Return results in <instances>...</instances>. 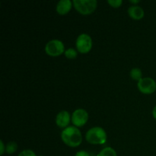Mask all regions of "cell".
Wrapping results in <instances>:
<instances>
[{"label":"cell","instance_id":"cell-10","mask_svg":"<svg viewBox=\"0 0 156 156\" xmlns=\"http://www.w3.org/2000/svg\"><path fill=\"white\" fill-rule=\"evenodd\" d=\"M128 15L134 20H140L144 17L145 12L143 8L139 5H131L128 8Z\"/></svg>","mask_w":156,"mask_h":156},{"label":"cell","instance_id":"cell-7","mask_svg":"<svg viewBox=\"0 0 156 156\" xmlns=\"http://www.w3.org/2000/svg\"><path fill=\"white\" fill-rule=\"evenodd\" d=\"M73 125L76 127L83 126L88 120V114L85 109L78 108L73 111L71 117Z\"/></svg>","mask_w":156,"mask_h":156},{"label":"cell","instance_id":"cell-3","mask_svg":"<svg viewBox=\"0 0 156 156\" xmlns=\"http://www.w3.org/2000/svg\"><path fill=\"white\" fill-rule=\"evenodd\" d=\"M73 2L75 9L84 15L93 13L98 5L96 0H73Z\"/></svg>","mask_w":156,"mask_h":156},{"label":"cell","instance_id":"cell-18","mask_svg":"<svg viewBox=\"0 0 156 156\" xmlns=\"http://www.w3.org/2000/svg\"><path fill=\"white\" fill-rule=\"evenodd\" d=\"M75 156H90V155L88 154V152H86V151L81 150V151H79Z\"/></svg>","mask_w":156,"mask_h":156},{"label":"cell","instance_id":"cell-17","mask_svg":"<svg viewBox=\"0 0 156 156\" xmlns=\"http://www.w3.org/2000/svg\"><path fill=\"white\" fill-rule=\"evenodd\" d=\"M0 148H1V150H0V155H2L4 154V152H5V146L4 143H3L2 140H0Z\"/></svg>","mask_w":156,"mask_h":156},{"label":"cell","instance_id":"cell-16","mask_svg":"<svg viewBox=\"0 0 156 156\" xmlns=\"http://www.w3.org/2000/svg\"><path fill=\"white\" fill-rule=\"evenodd\" d=\"M18 156H37L35 152L30 149H25L21 151Z\"/></svg>","mask_w":156,"mask_h":156},{"label":"cell","instance_id":"cell-20","mask_svg":"<svg viewBox=\"0 0 156 156\" xmlns=\"http://www.w3.org/2000/svg\"><path fill=\"white\" fill-rule=\"evenodd\" d=\"M129 2H130L131 3H133V4H137V3H139V2H140V0H136V1H135V0H134V1H133V0H131V1H129Z\"/></svg>","mask_w":156,"mask_h":156},{"label":"cell","instance_id":"cell-14","mask_svg":"<svg viewBox=\"0 0 156 156\" xmlns=\"http://www.w3.org/2000/svg\"><path fill=\"white\" fill-rule=\"evenodd\" d=\"M65 56L68 59H75L78 56V52L73 48H69L64 53Z\"/></svg>","mask_w":156,"mask_h":156},{"label":"cell","instance_id":"cell-5","mask_svg":"<svg viewBox=\"0 0 156 156\" xmlns=\"http://www.w3.org/2000/svg\"><path fill=\"white\" fill-rule=\"evenodd\" d=\"M76 49L81 53H87L92 48V39L88 34H81L76 41Z\"/></svg>","mask_w":156,"mask_h":156},{"label":"cell","instance_id":"cell-13","mask_svg":"<svg viewBox=\"0 0 156 156\" xmlns=\"http://www.w3.org/2000/svg\"><path fill=\"white\" fill-rule=\"evenodd\" d=\"M18 150V144L15 142H9L5 146V152L7 154H13Z\"/></svg>","mask_w":156,"mask_h":156},{"label":"cell","instance_id":"cell-19","mask_svg":"<svg viewBox=\"0 0 156 156\" xmlns=\"http://www.w3.org/2000/svg\"><path fill=\"white\" fill-rule=\"evenodd\" d=\"M152 116H153L154 118L156 120V106L153 108V110H152Z\"/></svg>","mask_w":156,"mask_h":156},{"label":"cell","instance_id":"cell-1","mask_svg":"<svg viewBox=\"0 0 156 156\" xmlns=\"http://www.w3.org/2000/svg\"><path fill=\"white\" fill-rule=\"evenodd\" d=\"M61 139L69 147H78L82 142V133L76 126H67L61 133Z\"/></svg>","mask_w":156,"mask_h":156},{"label":"cell","instance_id":"cell-9","mask_svg":"<svg viewBox=\"0 0 156 156\" xmlns=\"http://www.w3.org/2000/svg\"><path fill=\"white\" fill-rule=\"evenodd\" d=\"M73 5V2L71 0H60L56 4V12L59 15H66L71 10Z\"/></svg>","mask_w":156,"mask_h":156},{"label":"cell","instance_id":"cell-6","mask_svg":"<svg viewBox=\"0 0 156 156\" xmlns=\"http://www.w3.org/2000/svg\"><path fill=\"white\" fill-rule=\"evenodd\" d=\"M137 87H138L139 91L143 94H150L155 91L156 82L152 78H143L138 82Z\"/></svg>","mask_w":156,"mask_h":156},{"label":"cell","instance_id":"cell-4","mask_svg":"<svg viewBox=\"0 0 156 156\" xmlns=\"http://www.w3.org/2000/svg\"><path fill=\"white\" fill-rule=\"evenodd\" d=\"M65 46L62 41L58 39H53L48 41L45 45V52L50 56H59L65 53Z\"/></svg>","mask_w":156,"mask_h":156},{"label":"cell","instance_id":"cell-12","mask_svg":"<svg viewBox=\"0 0 156 156\" xmlns=\"http://www.w3.org/2000/svg\"><path fill=\"white\" fill-rule=\"evenodd\" d=\"M97 156H117V154L113 148L105 147L98 154Z\"/></svg>","mask_w":156,"mask_h":156},{"label":"cell","instance_id":"cell-15","mask_svg":"<svg viewBox=\"0 0 156 156\" xmlns=\"http://www.w3.org/2000/svg\"><path fill=\"white\" fill-rule=\"evenodd\" d=\"M108 3L113 8H119L123 3L122 0H108Z\"/></svg>","mask_w":156,"mask_h":156},{"label":"cell","instance_id":"cell-11","mask_svg":"<svg viewBox=\"0 0 156 156\" xmlns=\"http://www.w3.org/2000/svg\"><path fill=\"white\" fill-rule=\"evenodd\" d=\"M129 75H130V77L132 78V79L138 81V82L140 79H143V73H142L141 69L139 68L132 69L130 73H129Z\"/></svg>","mask_w":156,"mask_h":156},{"label":"cell","instance_id":"cell-8","mask_svg":"<svg viewBox=\"0 0 156 156\" xmlns=\"http://www.w3.org/2000/svg\"><path fill=\"white\" fill-rule=\"evenodd\" d=\"M69 113L66 111H61L57 114L56 117V124L59 128H66L71 120Z\"/></svg>","mask_w":156,"mask_h":156},{"label":"cell","instance_id":"cell-2","mask_svg":"<svg viewBox=\"0 0 156 156\" xmlns=\"http://www.w3.org/2000/svg\"><path fill=\"white\" fill-rule=\"evenodd\" d=\"M85 140L91 144L103 145L107 141V133L101 126H94L87 131Z\"/></svg>","mask_w":156,"mask_h":156}]
</instances>
